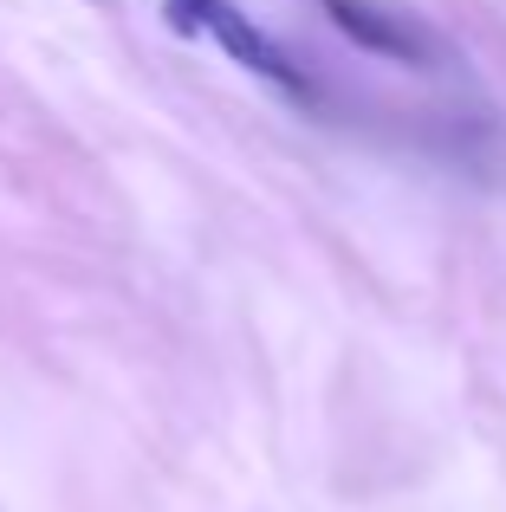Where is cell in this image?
<instances>
[{"label":"cell","mask_w":506,"mask_h":512,"mask_svg":"<svg viewBox=\"0 0 506 512\" xmlns=\"http://www.w3.org/2000/svg\"><path fill=\"white\" fill-rule=\"evenodd\" d=\"M325 13L364 52H383V59H403V65H435V33L409 13L377 7V0H325Z\"/></svg>","instance_id":"obj_1"},{"label":"cell","mask_w":506,"mask_h":512,"mask_svg":"<svg viewBox=\"0 0 506 512\" xmlns=\"http://www.w3.org/2000/svg\"><path fill=\"white\" fill-rule=\"evenodd\" d=\"M169 7H176V13H182V7H195V0H169Z\"/></svg>","instance_id":"obj_3"},{"label":"cell","mask_w":506,"mask_h":512,"mask_svg":"<svg viewBox=\"0 0 506 512\" xmlns=\"http://www.w3.org/2000/svg\"><path fill=\"white\" fill-rule=\"evenodd\" d=\"M176 26H208V33H215L221 46H228L234 59L247 65V72H260V78H273V85H286V91H299V98H305L299 65H292L286 52H279L241 7H228V0H195V7H182V13H176Z\"/></svg>","instance_id":"obj_2"}]
</instances>
